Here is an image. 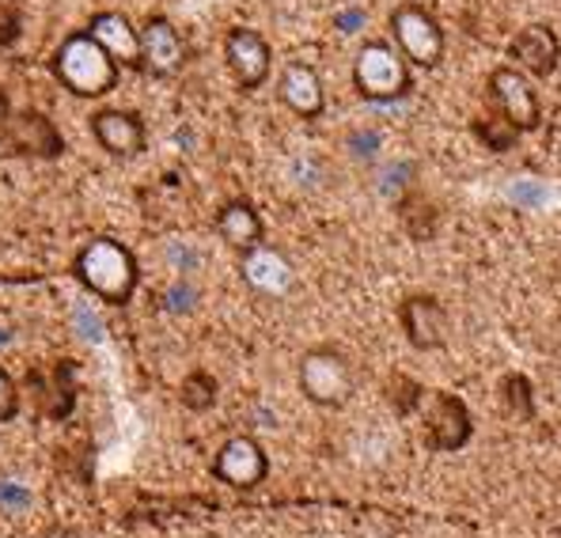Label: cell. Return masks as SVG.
<instances>
[{
    "label": "cell",
    "mask_w": 561,
    "mask_h": 538,
    "mask_svg": "<svg viewBox=\"0 0 561 538\" xmlns=\"http://www.w3.org/2000/svg\"><path fill=\"white\" fill-rule=\"evenodd\" d=\"M72 273H77V281L95 300L111 304V308H126L140 285L137 254L129 251L122 239H111V236H99L92 243L80 247L77 262H72Z\"/></svg>",
    "instance_id": "6da1fadb"
},
{
    "label": "cell",
    "mask_w": 561,
    "mask_h": 538,
    "mask_svg": "<svg viewBox=\"0 0 561 538\" xmlns=\"http://www.w3.org/2000/svg\"><path fill=\"white\" fill-rule=\"evenodd\" d=\"M213 474H217V482L232 485V490H243V493L259 490L270 478V455L254 436H247V433L228 436V440L220 444L217 459H213Z\"/></svg>",
    "instance_id": "ba28073f"
},
{
    "label": "cell",
    "mask_w": 561,
    "mask_h": 538,
    "mask_svg": "<svg viewBox=\"0 0 561 538\" xmlns=\"http://www.w3.org/2000/svg\"><path fill=\"white\" fill-rule=\"evenodd\" d=\"M197 288L190 285V281H175V285L168 288V293L160 296V304H163V311H171V314H186V311H194L197 308Z\"/></svg>",
    "instance_id": "603a6c76"
},
{
    "label": "cell",
    "mask_w": 561,
    "mask_h": 538,
    "mask_svg": "<svg viewBox=\"0 0 561 538\" xmlns=\"http://www.w3.org/2000/svg\"><path fill=\"white\" fill-rule=\"evenodd\" d=\"M391 387H394V391H387V402L394 405V413H399V417L414 413L421 405V399H425V387H421L417 379H410V376H394Z\"/></svg>",
    "instance_id": "44dd1931"
},
{
    "label": "cell",
    "mask_w": 561,
    "mask_h": 538,
    "mask_svg": "<svg viewBox=\"0 0 561 538\" xmlns=\"http://www.w3.org/2000/svg\"><path fill=\"white\" fill-rule=\"evenodd\" d=\"M490 99L497 106L501 118H508L519 134H535L542 126V103H539V91H535L531 77L516 65H497L490 72Z\"/></svg>",
    "instance_id": "8992f818"
},
{
    "label": "cell",
    "mask_w": 561,
    "mask_h": 538,
    "mask_svg": "<svg viewBox=\"0 0 561 538\" xmlns=\"http://www.w3.org/2000/svg\"><path fill=\"white\" fill-rule=\"evenodd\" d=\"M561 61V38L550 23H527L508 38V65L524 69L531 80H547L558 72Z\"/></svg>",
    "instance_id": "30bf717a"
},
{
    "label": "cell",
    "mask_w": 561,
    "mask_h": 538,
    "mask_svg": "<svg viewBox=\"0 0 561 538\" xmlns=\"http://www.w3.org/2000/svg\"><path fill=\"white\" fill-rule=\"evenodd\" d=\"M387 27H391V43L399 46V54L407 57L414 69H440L444 61V27L433 15V8L421 4V0H402L387 15Z\"/></svg>",
    "instance_id": "5b68a950"
},
{
    "label": "cell",
    "mask_w": 561,
    "mask_h": 538,
    "mask_svg": "<svg viewBox=\"0 0 561 538\" xmlns=\"http://www.w3.org/2000/svg\"><path fill=\"white\" fill-rule=\"evenodd\" d=\"M213 394H217V384H213L209 376H190L183 384V399L186 405H194V410H205V405L213 402Z\"/></svg>",
    "instance_id": "cb8c5ba5"
},
{
    "label": "cell",
    "mask_w": 561,
    "mask_h": 538,
    "mask_svg": "<svg viewBox=\"0 0 561 538\" xmlns=\"http://www.w3.org/2000/svg\"><path fill=\"white\" fill-rule=\"evenodd\" d=\"M474 137L482 140L490 152H508V148H516V140L524 134H519L508 118H501V114H485V118L474 122Z\"/></svg>",
    "instance_id": "d6986e66"
},
{
    "label": "cell",
    "mask_w": 561,
    "mask_h": 538,
    "mask_svg": "<svg viewBox=\"0 0 561 538\" xmlns=\"http://www.w3.org/2000/svg\"><path fill=\"white\" fill-rule=\"evenodd\" d=\"M353 91L365 103H399L414 91V65L399 54L394 43L368 38L353 57Z\"/></svg>",
    "instance_id": "3957f363"
},
{
    "label": "cell",
    "mask_w": 561,
    "mask_h": 538,
    "mask_svg": "<svg viewBox=\"0 0 561 538\" xmlns=\"http://www.w3.org/2000/svg\"><path fill=\"white\" fill-rule=\"evenodd\" d=\"M474 436V413L456 391H436L433 410L425 413V444L428 451L456 455L463 451Z\"/></svg>",
    "instance_id": "52a82bcc"
},
{
    "label": "cell",
    "mask_w": 561,
    "mask_h": 538,
    "mask_svg": "<svg viewBox=\"0 0 561 538\" xmlns=\"http://www.w3.org/2000/svg\"><path fill=\"white\" fill-rule=\"evenodd\" d=\"M345 148H350L353 160L373 163V160H379V148H383V134H379V129H353L350 140H345Z\"/></svg>",
    "instance_id": "7402d4cb"
},
{
    "label": "cell",
    "mask_w": 561,
    "mask_h": 538,
    "mask_svg": "<svg viewBox=\"0 0 561 538\" xmlns=\"http://www.w3.org/2000/svg\"><path fill=\"white\" fill-rule=\"evenodd\" d=\"M225 61H228V69H232L236 84L243 91H254L270 80L274 49H270V43L254 27H232L225 35Z\"/></svg>",
    "instance_id": "9c48e42d"
},
{
    "label": "cell",
    "mask_w": 561,
    "mask_h": 538,
    "mask_svg": "<svg viewBox=\"0 0 561 538\" xmlns=\"http://www.w3.org/2000/svg\"><path fill=\"white\" fill-rule=\"evenodd\" d=\"M88 31L118 65L140 69V27H134L122 12H95Z\"/></svg>",
    "instance_id": "2e32d148"
},
{
    "label": "cell",
    "mask_w": 561,
    "mask_h": 538,
    "mask_svg": "<svg viewBox=\"0 0 561 538\" xmlns=\"http://www.w3.org/2000/svg\"><path fill=\"white\" fill-rule=\"evenodd\" d=\"M277 95L296 118L304 122H316L323 118L327 111V88H323V77L311 69L308 61H288L285 72L277 80Z\"/></svg>",
    "instance_id": "5bb4252c"
},
{
    "label": "cell",
    "mask_w": 561,
    "mask_h": 538,
    "mask_svg": "<svg viewBox=\"0 0 561 538\" xmlns=\"http://www.w3.org/2000/svg\"><path fill=\"white\" fill-rule=\"evenodd\" d=\"M15 410H20V391H15L12 376L0 368V421H12Z\"/></svg>",
    "instance_id": "d4e9b609"
},
{
    "label": "cell",
    "mask_w": 561,
    "mask_h": 538,
    "mask_svg": "<svg viewBox=\"0 0 561 538\" xmlns=\"http://www.w3.org/2000/svg\"><path fill=\"white\" fill-rule=\"evenodd\" d=\"M300 394L319 410H342L357 394V364L342 345H316L300 357Z\"/></svg>",
    "instance_id": "277c9868"
},
{
    "label": "cell",
    "mask_w": 561,
    "mask_h": 538,
    "mask_svg": "<svg viewBox=\"0 0 561 538\" xmlns=\"http://www.w3.org/2000/svg\"><path fill=\"white\" fill-rule=\"evenodd\" d=\"M49 69L61 80V88L72 91L77 99H103L106 91L118 88V77H122V65L95 43L88 27L69 35L57 46Z\"/></svg>",
    "instance_id": "7a4b0ae2"
},
{
    "label": "cell",
    "mask_w": 561,
    "mask_h": 538,
    "mask_svg": "<svg viewBox=\"0 0 561 538\" xmlns=\"http://www.w3.org/2000/svg\"><path fill=\"white\" fill-rule=\"evenodd\" d=\"M399 322H402V334H407V342L414 345L417 353L440 350L444 337H448V308H444L433 293L402 296Z\"/></svg>",
    "instance_id": "8fae6325"
},
{
    "label": "cell",
    "mask_w": 561,
    "mask_h": 538,
    "mask_svg": "<svg viewBox=\"0 0 561 538\" xmlns=\"http://www.w3.org/2000/svg\"><path fill=\"white\" fill-rule=\"evenodd\" d=\"M410 182H414V163H407V160L387 163L376 175V194L387 197V202H402V197L410 194Z\"/></svg>",
    "instance_id": "ffe728a7"
},
{
    "label": "cell",
    "mask_w": 561,
    "mask_h": 538,
    "mask_svg": "<svg viewBox=\"0 0 561 538\" xmlns=\"http://www.w3.org/2000/svg\"><path fill=\"white\" fill-rule=\"evenodd\" d=\"M239 273L262 296H285L288 285H293V266H288L285 254L274 251V247H259V251L243 254L239 259Z\"/></svg>",
    "instance_id": "e0dca14e"
},
{
    "label": "cell",
    "mask_w": 561,
    "mask_h": 538,
    "mask_svg": "<svg viewBox=\"0 0 561 538\" xmlns=\"http://www.w3.org/2000/svg\"><path fill=\"white\" fill-rule=\"evenodd\" d=\"M186 65V43L168 15H148L140 23V69L148 77H175Z\"/></svg>",
    "instance_id": "7c38bea8"
},
{
    "label": "cell",
    "mask_w": 561,
    "mask_h": 538,
    "mask_svg": "<svg viewBox=\"0 0 561 538\" xmlns=\"http://www.w3.org/2000/svg\"><path fill=\"white\" fill-rule=\"evenodd\" d=\"M213 228H217V236L232 247L239 259L251 254V251H259V247H266V225H262V213L254 209L247 197H236V202L220 205Z\"/></svg>",
    "instance_id": "9a60e30c"
},
{
    "label": "cell",
    "mask_w": 561,
    "mask_h": 538,
    "mask_svg": "<svg viewBox=\"0 0 561 538\" xmlns=\"http://www.w3.org/2000/svg\"><path fill=\"white\" fill-rule=\"evenodd\" d=\"M92 137L99 140L106 156H118V160H129V156H140L148 145V129L140 122V114L134 111H95L92 114Z\"/></svg>",
    "instance_id": "4fadbf2b"
},
{
    "label": "cell",
    "mask_w": 561,
    "mask_h": 538,
    "mask_svg": "<svg viewBox=\"0 0 561 538\" xmlns=\"http://www.w3.org/2000/svg\"><path fill=\"white\" fill-rule=\"evenodd\" d=\"M497 391H501V410H505L516 425L535 421V384L524 376V371H508V376H501Z\"/></svg>",
    "instance_id": "ac0fdd59"
},
{
    "label": "cell",
    "mask_w": 561,
    "mask_h": 538,
    "mask_svg": "<svg viewBox=\"0 0 561 538\" xmlns=\"http://www.w3.org/2000/svg\"><path fill=\"white\" fill-rule=\"evenodd\" d=\"M365 8H350V12H337L334 15V27L342 31V35H357L360 27H365Z\"/></svg>",
    "instance_id": "484cf974"
},
{
    "label": "cell",
    "mask_w": 561,
    "mask_h": 538,
    "mask_svg": "<svg viewBox=\"0 0 561 538\" xmlns=\"http://www.w3.org/2000/svg\"><path fill=\"white\" fill-rule=\"evenodd\" d=\"M4 129H8V106H4V99H0V137H4Z\"/></svg>",
    "instance_id": "4316f807"
}]
</instances>
